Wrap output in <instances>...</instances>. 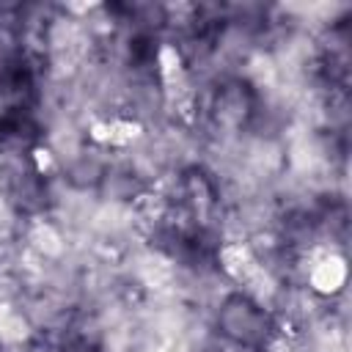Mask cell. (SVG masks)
<instances>
[{
	"instance_id": "8992f818",
	"label": "cell",
	"mask_w": 352,
	"mask_h": 352,
	"mask_svg": "<svg viewBox=\"0 0 352 352\" xmlns=\"http://www.w3.org/2000/svg\"><path fill=\"white\" fill-rule=\"evenodd\" d=\"M33 160H36V168H38L41 173L52 170V165H55V160H52V151H50V148H36V151H33Z\"/></svg>"
},
{
	"instance_id": "277c9868",
	"label": "cell",
	"mask_w": 352,
	"mask_h": 352,
	"mask_svg": "<svg viewBox=\"0 0 352 352\" xmlns=\"http://www.w3.org/2000/svg\"><path fill=\"white\" fill-rule=\"evenodd\" d=\"M28 245H30L38 256H44V258H55V256L63 253V236H60V231H58L52 223H47V220H36V223L28 228Z\"/></svg>"
},
{
	"instance_id": "3957f363",
	"label": "cell",
	"mask_w": 352,
	"mask_h": 352,
	"mask_svg": "<svg viewBox=\"0 0 352 352\" xmlns=\"http://www.w3.org/2000/svg\"><path fill=\"white\" fill-rule=\"evenodd\" d=\"M346 283V261L338 253H319L308 267V286L316 294H338Z\"/></svg>"
},
{
	"instance_id": "6da1fadb",
	"label": "cell",
	"mask_w": 352,
	"mask_h": 352,
	"mask_svg": "<svg viewBox=\"0 0 352 352\" xmlns=\"http://www.w3.org/2000/svg\"><path fill=\"white\" fill-rule=\"evenodd\" d=\"M217 261H220V270L239 286L245 289H258L261 280H267V272L258 261V256L253 253V248L248 242H226L220 250H217Z\"/></svg>"
},
{
	"instance_id": "7a4b0ae2",
	"label": "cell",
	"mask_w": 352,
	"mask_h": 352,
	"mask_svg": "<svg viewBox=\"0 0 352 352\" xmlns=\"http://www.w3.org/2000/svg\"><path fill=\"white\" fill-rule=\"evenodd\" d=\"M88 138L99 146L107 148H126L132 143H138L143 138V126L135 118H124V116H110V118H96L88 126Z\"/></svg>"
},
{
	"instance_id": "5b68a950",
	"label": "cell",
	"mask_w": 352,
	"mask_h": 352,
	"mask_svg": "<svg viewBox=\"0 0 352 352\" xmlns=\"http://www.w3.org/2000/svg\"><path fill=\"white\" fill-rule=\"evenodd\" d=\"M30 333L28 319L8 302H0V344H19Z\"/></svg>"
}]
</instances>
